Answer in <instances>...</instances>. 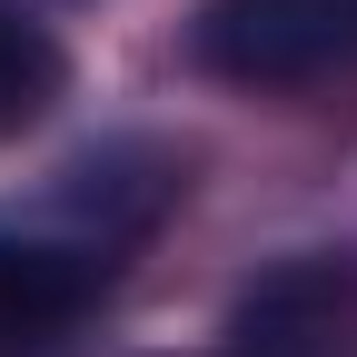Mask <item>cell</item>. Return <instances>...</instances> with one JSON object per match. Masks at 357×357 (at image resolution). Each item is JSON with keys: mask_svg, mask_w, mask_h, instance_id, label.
Wrapping results in <instances>:
<instances>
[{"mask_svg": "<svg viewBox=\"0 0 357 357\" xmlns=\"http://www.w3.org/2000/svg\"><path fill=\"white\" fill-rule=\"evenodd\" d=\"M199 60L238 89H298L357 60V0H208Z\"/></svg>", "mask_w": 357, "mask_h": 357, "instance_id": "obj_2", "label": "cell"}, {"mask_svg": "<svg viewBox=\"0 0 357 357\" xmlns=\"http://www.w3.org/2000/svg\"><path fill=\"white\" fill-rule=\"evenodd\" d=\"M50 100H60V50H50V30H30L20 10H0V139L30 129Z\"/></svg>", "mask_w": 357, "mask_h": 357, "instance_id": "obj_4", "label": "cell"}, {"mask_svg": "<svg viewBox=\"0 0 357 357\" xmlns=\"http://www.w3.org/2000/svg\"><path fill=\"white\" fill-rule=\"evenodd\" d=\"M229 357H357V258H288L238 288Z\"/></svg>", "mask_w": 357, "mask_h": 357, "instance_id": "obj_3", "label": "cell"}, {"mask_svg": "<svg viewBox=\"0 0 357 357\" xmlns=\"http://www.w3.org/2000/svg\"><path fill=\"white\" fill-rule=\"evenodd\" d=\"M178 199V159L159 139H100L30 208H0V337H40L79 318L89 298L119 278V258L139 248Z\"/></svg>", "mask_w": 357, "mask_h": 357, "instance_id": "obj_1", "label": "cell"}]
</instances>
